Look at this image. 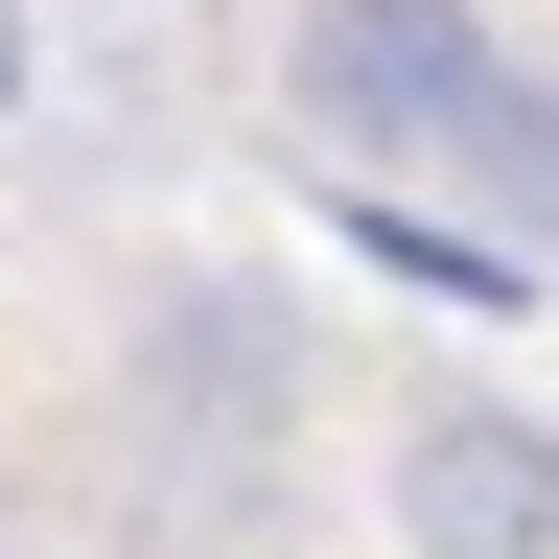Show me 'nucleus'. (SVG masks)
Returning a JSON list of instances; mask_svg holds the SVG:
<instances>
[{"label":"nucleus","mask_w":559,"mask_h":559,"mask_svg":"<svg viewBox=\"0 0 559 559\" xmlns=\"http://www.w3.org/2000/svg\"><path fill=\"white\" fill-rule=\"evenodd\" d=\"M513 24L489 0H304L280 24V140L349 187H466L489 164V117H513Z\"/></svg>","instance_id":"nucleus-1"},{"label":"nucleus","mask_w":559,"mask_h":559,"mask_svg":"<svg viewBox=\"0 0 559 559\" xmlns=\"http://www.w3.org/2000/svg\"><path fill=\"white\" fill-rule=\"evenodd\" d=\"M373 536L396 559H559V396H513V373H396V419H373Z\"/></svg>","instance_id":"nucleus-2"},{"label":"nucleus","mask_w":559,"mask_h":559,"mask_svg":"<svg viewBox=\"0 0 559 559\" xmlns=\"http://www.w3.org/2000/svg\"><path fill=\"white\" fill-rule=\"evenodd\" d=\"M466 234L513 257V280L559 257V70H513V117H489V164H466Z\"/></svg>","instance_id":"nucleus-3"},{"label":"nucleus","mask_w":559,"mask_h":559,"mask_svg":"<svg viewBox=\"0 0 559 559\" xmlns=\"http://www.w3.org/2000/svg\"><path fill=\"white\" fill-rule=\"evenodd\" d=\"M24 94H47V24H24V0H0V140H24Z\"/></svg>","instance_id":"nucleus-4"}]
</instances>
